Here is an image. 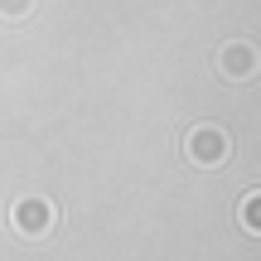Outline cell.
<instances>
[{
  "mask_svg": "<svg viewBox=\"0 0 261 261\" xmlns=\"http://www.w3.org/2000/svg\"><path fill=\"white\" fill-rule=\"evenodd\" d=\"M34 10V0H0V19H24Z\"/></svg>",
  "mask_w": 261,
  "mask_h": 261,
  "instance_id": "5b68a950",
  "label": "cell"
},
{
  "mask_svg": "<svg viewBox=\"0 0 261 261\" xmlns=\"http://www.w3.org/2000/svg\"><path fill=\"white\" fill-rule=\"evenodd\" d=\"M237 223H242V232L261 237V189H252V194L237 198Z\"/></svg>",
  "mask_w": 261,
  "mask_h": 261,
  "instance_id": "277c9868",
  "label": "cell"
},
{
  "mask_svg": "<svg viewBox=\"0 0 261 261\" xmlns=\"http://www.w3.org/2000/svg\"><path fill=\"white\" fill-rule=\"evenodd\" d=\"M184 155H189L194 169H223L227 155H232V136H227L218 121H198L184 136Z\"/></svg>",
  "mask_w": 261,
  "mask_h": 261,
  "instance_id": "7a4b0ae2",
  "label": "cell"
},
{
  "mask_svg": "<svg viewBox=\"0 0 261 261\" xmlns=\"http://www.w3.org/2000/svg\"><path fill=\"white\" fill-rule=\"evenodd\" d=\"M54 227H58V203H54V198L24 194V198L10 203V232H15V237H24V242H44Z\"/></svg>",
  "mask_w": 261,
  "mask_h": 261,
  "instance_id": "6da1fadb",
  "label": "cell"
},
{
  "mask_svg": "<svg viewBox=\"0 0 261 261\" xmlns=\"http://www.w3.org/2000/svg\"><path fill=\"white\" fill-rule=\"evenodd\" d=\"M218 68H223V77H232V83H247V77H256L261 58H256V48L247 44V39H232V44H223V54H218Z\"/></svg>",
  "mask_w": 261,
  "mask_h": 261,
  "instance_id": "3957f363",
  "label": "cell"
}]
</instances>
